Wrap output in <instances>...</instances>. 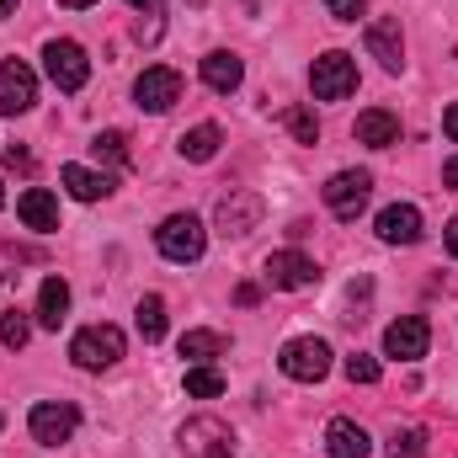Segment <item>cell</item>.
Returning <instances> with one entry per match:
<instances>
[{"label": "cell", "mask_w": 458, "mask_h": 458, "mask_svg": "<svg viewBox=\"0 0 458 458\" xmlns=\"http://www.w3.org/2000/svg\"><path fill=\"white\" fill-rule=\"evenodd\" d=\"M310 91H315V102H346V97L357 91V59L342 54V48L320 54V59L310 64Z\"/></svg>", "instance_id": "6da1fadb"}, {"label": "cell", "mask_w": 458, "mask_h": 458, "mask_svg": "<svg viewBox=\"0 0 458 458\" xmlns=\"http://www.w3.org/2000/svg\"><path fill=\"white\" fill-rule=\"evenodd\" d=\"M176 443H182L187 458H234V432H229V421H219V416H192V421H182Z\"/></svg>", "instance_id": "7a4b0ae2"}, {"label": "cell", "mask_w": 458, "mask_h": 458, "mask_svg": "<svg viewBox=\"0 0 458 458\" xmlns=\"http://www.w3.org/2000/svg\"><path fill=\"white\" fill-rule=\"evenodd\" d=\"M123 331L117 326H86V331H75V342H70V357H75V368H86V373H102V368H113L117 357H123Z\"/></svg>", "instance_id": "3957f363"}, {"label": "cell", "mask_w": 458, "mask_h": 458, "mask_svg": "<svg viewBox=\"0 0 458 458\" xmlns=\"http://www.w3.org/2000/svg\"><path fill=\"white\" fill-rule=\"evenodd\" d=\"M277 368L293 378V384H320L331 373V346L320 336H293V342L277 352Z\"/></svg>", "instance_id": "277c9868"}, {"label": "cell", "mask_w": 458, "mask_h": 458, "mask_svg": "<svg viewBox=\"0 0 458 458\" xmlns=\"http://www.w3.org/2000/svg\"><path fill=\"white\" fill-rule=\"evenodd\" d=\"M75 427H81V411H75L70 400H38L32 416H27V432H32V443H43V448L70 443Z\"/></svg>", "instance_id": "5b68a950"}, {"label": "cell", "mask_w": 458, "mask_h": 458, "mask_svg": "<svg viewBox=\"0 0 458 458\" xmlns=\"http://www.w3.org/2000/svg\"><path fill=\"white\" fill-rule=\"evenodd\" d=\"M155 245H160V256L165 261H198L203 250H208V234H203V225L192 219V214H171L165 225L155 229Z\"/></svg>", "instance_id": "8992f818"}, {"label": "cell", "mask_w": 458, "mask_h": 458, "mask_svg": "<svg viewBox=\"0 0 458 458\" xmlns=\"http://www.w3.org/2000/svg\"><path fill=\"white\" fill-rule=\"evenodd\" d=\"M43 70H48V81H54L59 91H81V86L91 81V59H86V48L70 43V38H54V43L43 48Z\"/></svg>", "instance_id": "52a82bcc"}, {"label": "cell", "mask_w": 458, "mask_h": 458, "mask_svg": "<svg viewBox=\"0 0 458 458\" xmlns=\"http://www.w3.org/2000/svg\"><path fill=\"white\" fill-rule=\"evenodd\" d=\"M320 198H326V208H331L342 225H352V219L368 208V198H373V176H368V171H336Z\"/></svg>", "instance_id": "ba28073f"}, {"label": "cell", "mask_w": 458, "mask_h": 458, "mask_svg": "<svg viewBox=\"0 0 458 458\" xmlns=\"http://www.w3.org/2000/svg\"><path fill=\"white\" fill-rule=\"evenodd\" d=\"M261 277H267L272 288H283V293H304V288H315V283H320V267H315L304 250H272Z\"/></svg>", "instance_id": "9c48e42d"}, {"label": "cell", "mask_w": 458, "mask_h": 458, "mask_svg": "<svg viewBox=\"0 0 458 458\" xmlns=\"http://www.w3.org/2000/svg\"><path fill=\"white\" fill-rule=\"evenodd\" d=\"M261 214H267V203L256 198V192H245V187H229L225 198H219V208H214V225L219 234H250V229L261 225Z\"/></svg>", "instance_id": "30bf717a"}, {"label": "cell", "mask_w": 458, "mask_h": 458, "mask_svg": "<svg viewBox=\"0 0 458 458\" xmlns=\"http://www.w3.org/2000/svg\"><path fill=\"white\" fill-rule=\"evenodd\" d=\"M133 97H139L144 113H171V107L182 102V75L165 70V64H149V70L133 81Z\"/></svg>", "instance_id": "8fae6325"}, {"label": "cell", "mask_w": 458, "mask_h": 458, "mask_svg": "<svg viewBox=\"0 0 458 458\" xmlns=\"http://www.w3.org/2000/svg\"><path fill=\"white\" fill-rule=\"evenodd\" d=\"M362 43H368V54H373L389 75L405 70V32H400V16H378V21H368Z\"/></svg>", "instance_id": "7c38bea8"}, {"label": "cell", "mask_w": 458, "mask_h": 458, "mask_svg": "<svg viewBox=\"0 0 458 458\" xmlns=\"http://www.w3.org/2000/svg\"><path fill=\"white\" fill-rule=\"evenodd\" d=\"M427 346H432V326H427L421 315H400V320L384 331V352H389L394 362H416V357H427Z\"/></svg>", "instance_id": "4fadbf2b"}, {"label": "cell", "mask_w": 458, "mask_h": 458, "mask_svg": "<svg viewBox=\"0 0 458 458\" xmlns=\"http://www.w3.org/2000/svg\"><path fill=\"white\" fill-rule=\"evenodd\" d=\"M38 102V81H32V70L21 64V59H0V113L16 117L27 113Z\"/></svg>", "instance_id": "5bb4252c"}, {"label": "cell", "mask_w": 458, "mask_h": 458, "mask_svg": "<svg viewBox=\"0 0 458 458\" xmlns=\"http://www.w3.org/2000/svg\"><path fill=\"white\" fill-rule=\"evenodd\" d=\"M378 240L384 245H416L421 240V208L416 203H389L378 214Z\"/></svg>", "instance_id": "9a60e30c"}, {"label": "cell", "mask_w": 458, "mask_h": 458, "mask_svg": "<svg viewBox=\"0 0 458 458\" xmlns=\"http://www.w3.org/2000/svg\"><path fill=\"white\" fill-rule=\"evenodd\" d=\"M16 214H21V225L27 229L54 234V229H59V198H54L48 187H27V192L16 198Z\"/></svg>", "instance_id": "2e32d148"}, {"label": "cell", "mask_w": 458, "mask_h": 458, "mask_svg": "<svg viewBox=\"0 0 458 458\" xmlns=\"http://www.w3.org/2000/svg\"><path fill=\"white\" fill-rule=\"evenodd\" d=\"M352 133H357V144H368V149H389V144H400V117L384 113V107H368V113H357Z\"/></svg>", "instance_id": "e0dca14e"}, {"label": "cell", "mask_w": 458, "mask_h": 458, "mask_svg": "<svg viewBox=\"0 0 458 458\" xmlns=\"http://www.w3.org/2000/svg\"><path fill=\"white\" fill-rule=\"evenodd\" d=\"M59 182H64V187H70V198H81V203L113 198V187H117L113 171H86V165H64V171H59Z\"/></svg>", "instance_id": "ac0fdd59"}, {"label": "cell", "mask_w": 458, "mask_h": 458, "mask_svg": "<svg viewBox=\"0 0 458 458\" xmlns=\"http://www.w3.org/2000/svg\"><path fill=\"white\" fill-rule=\"evenodd\" d=\"M326 454H331V458H368V454H373V443H368V432H362L357 421L336 416V421L326 427Z\"/></svg>", "instance_id": "d6986e66"}, {"label": "cell", "mask_w": 458, "mask_h": 458, "mask_svg": "<svg viewBox=\"0 0 458 458\" xmlns=\"http://www.w3.org/2000/svg\"><path fill=\"white\" fill-rule=\"evenodd\" d=\"M64 315H70V283L64 277H43V288H38V326L59 331Z\"/></svg>", "instance_id": "ffe728a7"}, {"label": "cell", "mask_w": 458, "mask_h": 458, "mask_svg": "<svg viewBox=\"0 0 458 458\" xmlns=\"http://www.w3.org/2000/svg\"><path fill=\"white\" fill-rule=\"evenodd\" d=\"M219 144H225V133H219V123H198V128H187V133L176 139V149H182V160H192V165H203V160H214V155H219Z\"/></svg>", "instance_id": "44dd1931"}, {"label": "cell", "mask_w": 458, "mask_h": 458, "mask_svg": "<svg viewBox=\"0 0 458 458\" xmlns=\"http://www.w3.org/2000/svg\"><path fill=\"white\" fill-rule=\"evenodd\" d=\"M240 81H245V64H240L234 54H225V48H219V54H208V59H203V86H208V91L229 97Z\"/></svg>", "instance_id": "7402d4cb"}, {"label": "cell", "mask_w": 458, "mask_h": 458, "mask_svg": "<svg viewBox=\"0 0 458 458\" xmlns=\"http://www.w3.org/2000/svg\"><path fill=\"white\" fill-rule=\"evenodd\" d=\"M229 352V336L219 331H187L182 336V357H192V362H208V357H225Z\"/></svg>", "instance_id": "603a6c76"}, {"label": "cell", "mask_w": 458, "mask_h": 458, "mask_svg": "<svg viewBox=\"0 0 458 458\" xmlns=\"http://www.w3.org/2000/svg\"><path fill=\"white\" fill-rule=\"evenodd\" d=\"M139 336L144 342H160L165 336V299L160 293H144L139 299Z\"/></svg>", "instance_id": "cb8c5ba5"}, {"label": "cell", "mask_w": 458, "mask_h": 458, "mask_svg": "<svg viewBox=\"0 0 458 458\" xmlns=\"http://www.w3.org/2000/svg\"><path fill=\"white\" fill-rule=\"evenodd\" d=\"M187 394H192V400H214V394H225V373L208 368V362L187 368Z\"/></svg>", "instance_id": "d4e9b609"}, {"label": "cell", "mask_w": 458, "mask_h": 458, "mask_svg": "<svg viewBox=\"0 0 458 458\" xmlns=\"http://www.w3.org/2000/svg\"><path fill=\"white\" fill-rule=\"evenodd\" d=\"M27 342H32V320H27L21 310H5V315H0V346L21 352Z\"/></svg>", "instance_id": "484cf974"}, {"label": "cell", "mask_w": 458, "mask_h": 458, "mask_svg": "<svg viewBox=\"0 0 458 458\" xmlns=\"http://www.w3.org/2000/svg\"><path fill=\"white\" fill-rule=\"evenodd\" d=\"M91 155L107 160V165H128V133H117V128L97 133V139H91Z\"/></svg>", "instance_id": "4316f807"}, {"label": "cell", "mask_w": 458, "mask_h": 458, "mask_svg": "<svg viewBox=\"0 0 458 458\" xmlns=\"http://www.w3.org/2000/svg\"><path fill=\"white\" fill-rule=\"evenodd\" d=\"M283 123L293 128V139H299V144H315V139H320V117L310 113V107H288Z\"/></svg>", "instance_id": "83f0119b"}, {"label": "cell", "mask_w": 458, "mask_h": 458, "mask_svg": "<svg viewBox=\"0 0 458 458\" xmlns=\"http://www.w3.org/2000/svg\"><path fill=\"white\" fill-rule=\"evenodd\" d=\"M421 454H427V432L421 427H405V432L389 437V458H421Z\"/></svg>", "instance_id": "f1b7e54d"}, {"label": "cell", "mask_w": 458, "mask_h": 458, "mask_svg": "<svg viewBox=\"0 0 458 458\" xmlns=\"http://www.w3.org/2000/svg\"><path fill=\"white\" fill-rule=\"evenodd\" d=\"M346 378H352V384H378V357L352 352V357H346Z\"/></svg>", "instance_id": "f546056e"}, {"label": "cell", "mask_w": 458, "mask_h": 458, "mask_svg": "<svg viewBox=\"0 0 458 458\" xmlns=\"http://www.w3.org/2000/svg\"><path fill=\"white\" fill-rule=\"evenodd\" d=\"M326 11H331L336 21H357V16L368 11V0H326Z\"/></svg>", "instance_id": "4dcf8cb0"}, {"label": "cell", "mask_w": 458, "mask_h": 458, "mask_svg": "<svg viewBox=\"0 0 458 458\" xmlns=\"http://www.w3.org/2000/svg\"><path fill=\"white\" fill-rule=\"evenodd\" d=\"M5 165H11V171H21V176H32V171H38L32 149H21V144H11V149H5Z\"/></svg>", "instance_id": "1f68e13d"}, {"label": "cell", "mask_w": 458, "mask_h": 458, "mask_svg": "<svg viewBox=\"0 0 458 458\" xmlns=\"http://www.w3.org/2000/svg\"><path fill=\"white\" fill-rule=\"evenodd\" d=\"M256 299H261V288H256V283H240V288H234V304H240V310H250Z\"/></svg>", "instance_id": "d6a6232c"}, {"label": "cell", "mask_w": 458, "mask_h": 458, "mask_svg": "<svg viewBox=\"0 0 458 458\" xmlns=\"http://www.w3.org/2000/svg\"><path fill=\"white\" fill-rule=\"evenodd\" d=\"M443 187L458 192V155H454V160H443Z\"/></svg>", "instance_id": "836d02e7"}, {"label": "cell", "mask_w": 458, "mask_h": 458, "mask_svg": "<svg viewBox=\"0 0 458 458\" xmlns=\"http://www.w3.org/2000/svg\"><path fill=\"white\" fill-rule=\"evenodd\" d=\"M443 133H448V139L458 144V102L448 107V113H443Z\"/></svg>", "instance_id": "e575fe53"}, {"label": "cell", "mask_w": 458, "mask_h": 458, "mask_svg": "<svg viewBox=\"0 0 458 458\" xmlns=\"http://www.w3.org/2000/svg\"><path fill=\"white\" fill-rule=\"evenodd\" d=\"M443 240H448V256H454V261H458V219H454V225H448V229H443Z\"/></svg>", "instance_id": "d590c367"}, {"label": "cell", "mask_w": 458, "mask_h": 458, "mask_svg": "<svg viewBox=\"0 0 458 458\" xmlns=\"http://www.w3.org/2000/svg\"><path fill=\"white\" fill-rule=\"evenodd\" d=\"M128 5H139V11H160V0H128Z\"/></svg>", "instance_id": "8d00e7d4"}, {"label": "cell", "mask_w": 458, "mask_h": 458, "mask_svg": "<svg viewBox=\"0 0 458 458\" xmlns=\"http://www.w3.org/2000/svg\"><path fill=\"white\" fill-rule=\"evenodd\" d=\"M59 5H70V11H86V5H97V0H59Z\"/></svg>", "instance_id": "74e56055"}, {"label": "cell", "mask_w": 458, "mask_h": 458, "mask_svg": "<svg viewBox=\"0 0 458 458\" xmlns=\"http://www.w3.org/2000/svg\"><path fill=\"white\" fill-rule=\"evenodd\" d=\"M16 11V0H0V16H11Z\"/></svg>", "instance_id": "f35d334b"}, {"label": "cell", "mask_w": 458, "mask_h": 458, "mask_svg": "<svg viewBox=\"0 0 458 458\" xmlns=\"http://www.w3.org/2000/svg\"><path fill=\"white\" fill-rule=\"evenodd\" d=\"M0 208H5V192H0Z\"/></svg>", "instance_id": "ab89813d"}, {"label": "cell", "mask_w": 458, "mask_h": 458, "mask_svg": "<svg viewBox=\"0 0 458 458\" xmlns=\"http://www.w3.org/2000/svg\"><path fill=\"white\" fill-rule=\"evenodd\" d=\"M0 427H5V416H0Z\"/></svg>", "instance_id": "60d3db41"}]
</instances>
